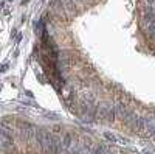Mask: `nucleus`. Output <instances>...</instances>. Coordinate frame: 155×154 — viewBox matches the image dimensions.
Returning <instances> with one entry per match:
<instances>
[{"instance_id":"obj_1","label":"nucleus","mask_w":155,"mask_h":154,"mask_svg":"<svg viewBox=\"0 0 155 154\" xmlns=\"http://www.w3.org/2000/svg\"><path fill=\"white\" fill-rule=\"evenodd\" d=\"M104 139H106V140H109V142H112V143H115V142L124 143V142H126V140H123L121 137L115 135V134H112V132H104Z\"/></svg>"}]
</instances>
